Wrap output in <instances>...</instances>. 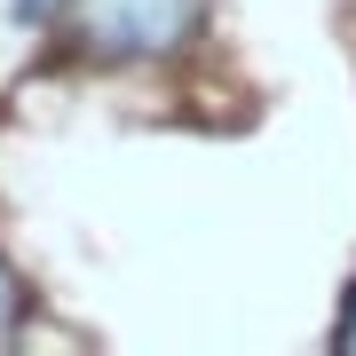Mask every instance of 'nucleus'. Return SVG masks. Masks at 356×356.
<instances>
[{"mask_svg": "<svg viewBox=\"0 0 356 356\" xmlns=\"http://www.w3.org/2000/svg\"><path fill=\"white\" fill-rule=\"evenodd\" d=\"M206 0H64V32L103 64H159L191 48Z\"/></svg>", "mask_w": 356, "mask_h": 356, "instance_id": "nucleus-1", "label": "nucleus"}, {"mask_svg": "<svg viewBox=\"0 0 356 356\" xmlns=\"http://www.w3.org/2000/svg\"><path fill=\"white\" fill-rule=\"evenodd\" d=\"M16 325H24V277H16L8 261H0V348L16 341Z\"/></svg>", "mask_w": 356, "mask_h": 356, "instance_id": "nucleus-2", "label": "nucleus"}, {"mask_svg": "<svg viewBox=\"0 0 356 356\" xmlns=\"http://www.w3.org/2000/svg\"><path fill=\"white\" fill-rule=\"evenodd\" d=\"M332 348H348V356H356V285H348V309H341V325H332Z\"/></svg>", "mask_w": 356, "mask_h": 356, "instance_id": "nucleus-3", "label": "nucleus"}]
</instances>
